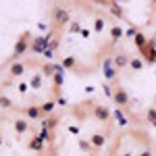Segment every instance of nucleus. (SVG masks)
<instances>
[{"mask_svg": "<svg viewBox=\"0 0 156 156\" xmlns=\"http://www.w3.org/2000/svg\"><path fill=\"white\" fill-rule=\"evenodd\" d=\"M115 102L121 104V106L129 104V96H127V92H125L123 87H117V90H115Z\"/></svg>", "mask_w": 156, "mask_h": 156, "instance_id": "obj_1", "label": "nucleus"}, {"mask_svg": "<svg viewBox=\"0 0 156 156\" xmlns=\"http://www.w3.org/2000/svg\"><path fill=\"white\" fill-rule=\"evenodd\" d=\"M52 15H54V21H58V23H67L69 21V15H67V11H62V9H54Z\"/></svg>", "mask_w": 156, "mask_h": 156, "instance_id": "obj_2", "label": "nucleus"}, {"mask_svg": "<svg viewBox=\"0 0 156 156\" xmlns=\"http://www.w3.org/2000/svg\"><path fill=\"white\" fill-rule=\"evenodd\" d=\"M25 48H27V37H21L19 44L15 46V56H21V54L25 52Z\"/></svg>", "mask_w": 156, "mask_h": 156, "instance_id": "obj_3", "label": "nucleus"}, {"mask_svg": "<svg viewBox=\"0 0 156 156\" xmlns=\"http://www.w3.org/2000/svg\"><path fill=\"white\" fill-rule=\"evenodd\" d=\"M15 129H17L19 133H25L27 129H29V123H27L25 119H17L15 121Z\"/></svg>", "mask_w": 156, "mask_h": 156, "instance_id": "obj_4", "label": "nucleus"}, {"mask_svg": "<svg viewBox=\"0 0 156 156\" xmlns=\"http://www.w3.org/2000/svg\"><path fill=\"white\" fill-rule=\"evenodd\" d=\"M127 62H129V58H127V54H123V52L115 56V65H117V69H123Z\"/></svg>", "mask_w": 156, "mask_h": 156, "instance_id": "obj_5", "label": "nucleus"}, {"mask_svg": "<svg viewBox=\"0 0 156 156\" xmlns=\"http://www.w3.org/2000/svg\"><path fill=\"white\" fill-rule=\"evenodd\" d=\"M96 117H100L102 121H108V117H110V112H108V108L104 106V104H100V106L96 108Z\"/></svg>", "mask_w": 156, "mask_h": 156, "instance_id": "obj_6", "label": "nucleus"}, {"mask_svg": "<svg viewBox=\"0 0 156 156\" xmlns=\"http://www.w3.org/2000/svg\"><path fill=\"white\" fill-rule=\"evenodd\" d=\"M46 42H48V37H37V42L34 44V46H31V48H34V52H40V50H44Z\"/></svg>", "mask_w": 156, "mask_h": 156, "instance_id": "obj_7", "label": "nucleus"}, {"mask_svg": "<svg viewBox=\"0 0 156 156\" xmlns=\"http://www.w3.org/2000/svg\"><path fill=\"white\" fill-rule=\"evenodd\" d=\"M25 115H27L29 119H36L37 115H40V108H37V106H29V108H25Z\"/></svg>", "mask_w": 156, "mask_h": 156, "instance_id": "obj_8", "label": "nucleus"}, {"mask_svg": "<svg viewBox=\"0 0 156 156\" xmlns=\"http://www.w3.org/2000/svg\"><path fill=\"white\" fill-rule=\"evenodd\" d=\"M29 148H31V150H42V137H34V140L29 142Z\"/></svg>", "mask_w": 156, "mask_h": 156, "instance_id": "obj_9", "label": "nucleus"}, {"mask_svg": "<svg viewBox=\"0 0 156 156\" xmlns=\"http://www.w3.org/2000/svg\"><path fill=\"white\" fill-rule=\"evenodd\" d=\"M104 75H106V79H115V69L110 67V60H106V71H104Z\"/></svg>", "mask_w": 156, "mask_h": 156, "instance_id": "obj_10", "label": "nucleus"}, {"mask_svg": "<svg viewBox=\"0 0 156 156\" xmlns=\"http://www.w3.org/2000/svg\"><path fill=\"white\" fill-rule=\"evenodd\" d=\"M129 67H131V69H135V71H140V69L144 67V62H142L140 58H131V60H129Z\"/></svg>", "mask_w": 156, "mask_h": 156, "instance_id": "obj_11", "label": "nucleus"}, {"mask_svg": "<svg viewBox=\"0 0 156 156\" xmlns=\"http://www.w3.org/2000/svg\"><path fill=\"white\" fill-rule=\"evenodd\" d=\"M62 67H65V69H73V67H75V58H73V56H65Z\"/></svg>", "mask_w": 156, "mask_h": 156, "instance_id": "obj_12", "label": "nucleus"}, {"mask_svg": "<svg viewBox=\"0 0 156 156\" xmlns=\"http://www.w3.org/2000/svg\"><path fill=\"white\" fill-rule=\"evenodd\" d=\"M23 71H25V67L21 65V62H17V65H12V67H11V73H12V75H21Z\"/></svg>", "mask_w": 156, "mask_h": 156, "instance_id": "obj_13", "label": "nucleus"}, {"mask_svg": "<svg viewBox=\"0 0 156 156\" xmlns=\"http://www.w3.org/2000/svg\"><path fill=\"white\" fill-rule=\"evenodd\" d=\"M135 44H137L140 48H144L146 46V37L142 36V34H135Z\"/></svg>", "mask_w": 156, "mask_h": 156, "instance_id": "obj_14", "label": "nucleus"}, {"mask_svg": "<svg viewBox=\"0 0 156 156\" xmlns=\"http://www.w3.org/2000/svg\"><path fill=\"white\" fill-rule=\"evenodd\" d=\"M11 104H12V102H11V100H9V98H6V96H0V106L9 108V106H11Z\"/></svg>", "mask_w": 156, "mask_h": 156, "instance_id": "obj_15", "label": "nucleus"}, {"mask_svg": "<svg viewBox=\"0 0 156 156\" xmlns=\"http://www.w3.org/2000/svg\"><path fill=\"white\" fill-rule=\"evenodd\" d=\"M110 34H112V37H115V40H119V37L123 36V31H121V27H112V31H110Z\"/></svg>", "mask_w": 156, "mask_h": 156, "instance_id": "obj_16", "label": "nucleus"}, {"mask_svg": "<svg viewBox=\"0 0 156 156\" xmlns=\"http://www.w3.org/2000/svg\"><path fill=\"white\" fill-rule=\"evenodd\" d=\"M52 108H54V102H46V104L42 106V110H44V112H50Z\"/></svg>", "mask_w": 156, "mask_h": 156, "instance_id": "obj_17", "label": "nucleus"}, {"mask_svg": "<svg viewBox=\"0 0 156 156\" xmlns=\"http://www.w3.org/2000/svg\"><path fill=\"white\" fill-rule=\"evenodd\" d=\"M94 144L102 146V144H104V137H102V135H94Z\"/></svg>", "mask_w": 156, "mask_h": 156, "instance_id": "obj_18", "label": "nucleus"}, {"mask_svg": "<svg viewBox=\"0 0 156 156\" xmlns=\"http://www.w3.org/2000/svg\"><path fill=\"white\" fill-rule=\"evenodd\" d=\"M148 119L156 123V110H154V108H150V110H148Z\"/></svg>", "mask_w": 156, "mask_h": 156, "instance_id": "obj_19", "label": "nucleus"}, {"mask_svg": "<svg viewBox=\"0 0 156 156\" xmlns=\"http://www.w3.org/2000/svg\"><path fill=\"white\" fill-rule=\"evenodd\" d=\"M40 83H42V77H40V75H36V77L31 79V85H36V87H40Z\"/></svg>", "mask_w": 156, "mask_h": 156, "instance_id": "obj_20", "label": "nucleus"}, {"mask_svg": "<svg viewBox=\"0 0 156 156\" xmlns=\"http://www.w3.org/2000/svg\"><path fill=\"white\" fill-rule=\"evenodd\" d=\"M52 67H50V65H46V67H44V75H52Z\"/></svg>", "mask_w": 156, "mask_h": 156, "instance_id": "obj_21", "label": "nucleus"}, {"mask_svg": "<svg viewBox=\"0 0 156 156\" xmlns=\"http://www.w3.org/2000/svg\"><path fill=\"white\" fill-rule=\"evenodd\" d=\"M142 156H152V154H150V152H148V150H146V152H142Z\"/></svg>", "mask_w": 156, "mask_h": 156, "instance_id": "obj_22", "label": "nucleus"}, {"mask_svg": "<svg viewBox=\"0 0 156 156\" xmlns=\"http://www.w3.org/2000/svg\"><path fill=\"white\" fill-rule=\"evenodd\" d=\"M0 144H2V137H0Z\"/></svg>", "mask_w": 156, "mask_h": 156, "instance_id": "obj_23", "label": "nucleus"}]
</instances>
